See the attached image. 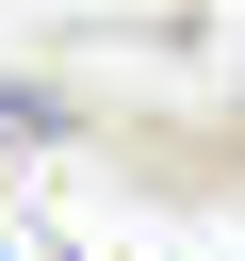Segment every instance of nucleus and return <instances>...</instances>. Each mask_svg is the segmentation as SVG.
Returning a JSON list of instances; mask_svg holds the SVG:
<instances>
[{"instance_id":"obj_2","label":"nucleus","mask_w":245,"mask_h":261,"mask_svg":"<svg viewBox=\"0 0 245 261\" xmlns=\"http://www.w3.org/2000/svg\"><path fill=\"white\" fill-rule=\"evenodd\" d=\"M0 261H16V228H0Z\"/></svg>"},{"instance_id":"obj_1","label":"nucleus","mask_w":245,"mask_h":261,"mask_svg":"<svg viewBox=\"0 0 245 261\" xmlns=\"http://www.w3.org/2000/svg\"><path fill=\"white\" fill-rule=\"evenodd\" d=\"M0 130H16V147H49V130H65V98H49V82H0Z\"/></svg>"}]
</instances>
